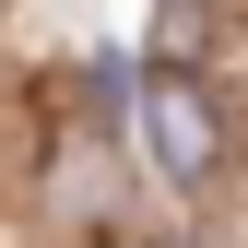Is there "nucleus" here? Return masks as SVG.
<instances>
[{"mask_svg": "<svg viewBox=\"0 0 248 248\" xmlns=\"http://www.w3.org/2000/svg\"><path fill=\"white\" fill-rule=\"evenodd\" d=\"M142 142H154V166H166L177 189H201V177L225 166V118H213V95L189 71H154L142 83Z\"/></svg>", "mask_w": 248, "mask_h": 248, "instance_id": "f257e3e1", "label": "nucleus"}]
</instances>
